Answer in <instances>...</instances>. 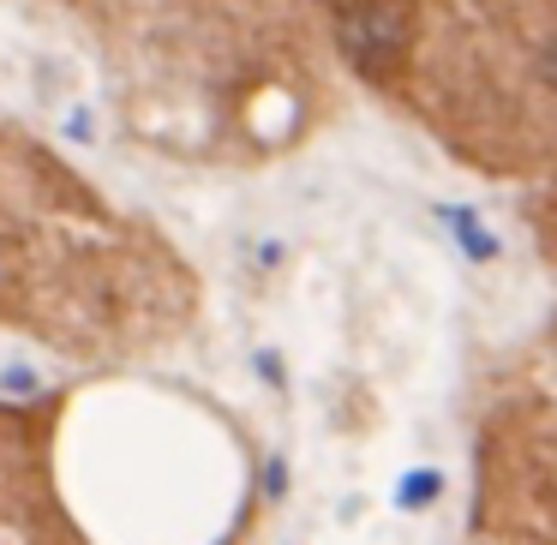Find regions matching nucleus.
I'll return each instance as SVG.
<instances>
[{
  "instance_id": "obj_1",
  "label": "nucleus",
  "mask_w": 557,
  "mask_h": 545,
  "mask_svg": "<svg viewBox=\"0 0 557 545\" xmlns=\"http://www.w3.org/2000/svg\"><path fill=\"white\" fill-rule=\"evenodd\" d=\"M437 228L449 234V246H456L468 264H492V258L504 252L497 228L480 216V210H468V205H437Z\"/></svg>"
},
{
  "instance_id": "obj_2",
  "label": "nucleus",
  "mask_w": 557,
  "mask_h": 545,
  "mask_svg": "<svg viewBox=\"0 0 557 545\" xmlns=\"http://www.w3.org/2000/svg\"><path fill=\"white\" fill-rule=\"evenodd\" d=\"M437 497H444V473L437 468H408L396 485V509H408V516H420V509H432Z\"/></svg>"
},
{
  "instance_id": "obj_3",
  "label": "nucleus",
  "mask_w": 557,
  "mask_h": 545,
  "mask_svg": "<svg viewBox=\"0 0 557 545\" xmlns=\"http://www.w3.org/2000/svg\"><path fill=\"white\" fill-rule=\"evenodd\" d=\"M264 497H270V504H282V497H288V461H282V456L264 461Z\"/></svg>"
},
{
  "instance_id": "obj_4",
  "label": "nucleus",
  "mask_w": 557,
  "mask_h": 545,
  "mask_svg": "<svg viewBox=\"0 0 557 545\" xmlns=\"http://www.w3.org/2000/svg\"><path fill=\"white\" fill-rule=\"evenodd\" d=\"M545 85L557 90V37H552V49H545Z\"/></svg>"
}]
</instances>
